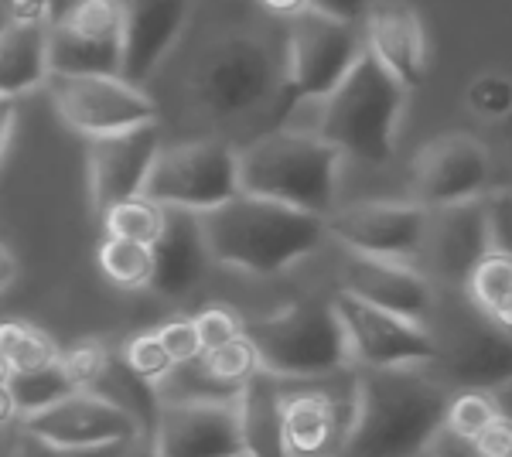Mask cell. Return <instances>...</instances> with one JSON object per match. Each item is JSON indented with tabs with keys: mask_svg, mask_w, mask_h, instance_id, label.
<instances>
[{
	"mask_svg": "<svg viewBox=\"0 0 512 457\" xmlns=\"http://www.w3.org/2000/svg\"><path fill=\"white\" fill-rule=\"evenodd\" d=\"M448 389L420 369H362L338 457H424L444 423Z\"/></svg>",
	"mask_w": 512,
	"mask_h": 457,
	"instance_id": "6da1fadb",
	"label": "cell"
},
{
	"mask_svg": "<svg viewBox=\"0 0 512 457\" xmlns=\"http://www.w3.org/2000/svg\"><path fill=\"white\" fill-rule=\"evenodd\" d=\"M209 260L253 277H277L311 256L328 239L321 215L287 209L267 198L243 195L198 215Z\"/></svg>",
	"mask_w": 512,
	"mask_h": 457,
	"instance_id": "7a4b0ae2",
	"label": "cell"
},
{
	"mask_svg": "<svg viewBox=\"0 0 512 457\" xmlns=\"http://www.w3.org/2000/svg\"><path fill=\"white\" fill-rule=\"evenodd\" d=\"M338 168L342 154L318 134L267 130L239 151V191L328 219L335 212Z\"/></svg>",
	"mask_w": 512,
	"mask_h": 457,
	"instance_id": "3957f363",
	"label": "cell"
},
{
	"mask_svg": "<svg viewBox=\"0 0 512 457\" xmlns=\"http://www.w3.org/2000/svg\"><path fill=\"white\" fill-rule=\"evenodd\" d=\"M403 106H407V89L373 55L362 52L349 76L321 99L315 134L342 157L383 168L396 151Z\"/></svg>",
	"mask_w": 512,
	"mask_h": 457,
	"instance_id": "277c9868",
	"label": "cell"
},
{
	"mask_svg": "<svg viewBox=\"0 0 512 457\" xmlns=\"http://www.w3.org/2000/svg\"><path fill=\"white\" fill-rule=\"evenodd\" d=\"M280 82H284V62L274 55V48L263 38L239 31L205 45L188 72L195 106L209 120H239L263 106L274 113Z\"/></svg>",
	"mask_w": 512,
	"mask_h": 457,
	"instance_id": "5b68a950",
	"label": "cell"
},
{
	"mask_svg": "<svg viewBox=\"0 0 512 457\" xmlns=\"http://www.w3.org/2000/svg\"><path fill=\"white\" fill-rule=\"evenodd\" d=\"M263 372L280 382L332 379L349 365V345L332 301H301L270 318L246 324Z\"/></svg>",
	"mask_w": 512,
	"mask_h": 457,
	"instance_id": "8992f818",
	"label": "cell"
},
{
	"mask_svg": "<svg viewBox=\"0 0 512 457\" xmlns=\"http://www.w3.org/2000/svg\"><path fill=\"white\" fill-rule=\"evenodd\" d=\"M366 52L359 24L328 18L321 11L291 14L284 48V82L274 103V130L284 127L304 103H321L332 89L349 76V69Z\"/></svg>",
	"mask_w": 512,
	"mask_h": 457,
	"instance_id": "52a82bcc",
	"label": "cell"
},
{
	"mask_svg": "<svg viewBox=\"0 0 512 457\" xmlns=\"http://www.w3.org/2000/svg\"><path fill=\"white\" fill-rule=\"evenodd\" d=\"M239 195V151L226 140L161 147L144 181V198L161 209L212 212Z\"/></svg>",
	"mask_w": 512,
	"mask_h": 457,
	"instance_id": "ba28073f",
	"label": "cell"
},
{
	"mask_svg": "<svg viewBox=\"0 0 512 457\" xmlns=\"http://www.w3.org/2000/svg\"><path fill=\"white\" fill-rule=\"evenodd\" d=\"M123 0H69L48 24L52 76H120Z\"/></svg>",
	"mask_w": 512,
	"mask_h": 457,
	"instance_id": "9c48e42d",
	"label": "cell"
},
{
	"mask_svg": "<svg viewBox=\"0 0 512 457\" xmlns=\"http://www.w3.org/2000/svg\"><path fill=\"white\" fill-rule=\"evenodd\" d=\"M48 82L62 123L89 140L151 127L161 116L144 89L120 76H48Z\"/></svg>",
	"mask_w": 512,
	"mask_h": 457,
	"instance_id": "30bf717a",
	"label": "cell"
},
{
	"mask_svg": "<svg viewBox=\"0 0 512 457\" xmlns=\"http://www.w3.org/2000/svg\"><path fill=\"white\" fill-rule=\"evenodd\" d=\"M332 307L342 321L349 359L362 369H420L437 362V345L427 324L396 318L349 294H338Z\"/></svg>",
	"mask_w": 512,
	"mask_h": 457,
	"instance_id": "8fae6325",
	"label": "cell"
},
{
	"mask_svg": "<svg viewBox=\"0 0 512 457\" xmlns=\"http://www.w3.org/2000/svg\"><path fill=\"white\" fill-rule=\"evenodd\" d=\"M328 236L349 253L373 260L410 263L420 256L427 232V209L417 202H359L325 219Z\"/></svg>",
	"mask_w": 512,
	"mask_h": 457,
	"instance_id": "7c38bea8",
	"label": "cell"
},
{
	"mask_svg": "<svg viewBox=\"0 0 512 457\" xmlns=\"http://www.w3.org/2000/svg\"><path fill=\"white\" fill-rule=\"evenodd\" d=\"M18 430L45 440L52 447H69V451H99V447H127L134 444L140 427L117 410L113 403L99 400L89 389L69 393L65 400L45 406L18 420Z\"/></svg>",
	"mask_w": 512,
	"mask_h": 457,
	"instance_id": "4fadbf2b",
	"label": "cell"
},
{
	"mask_svg": "<svg viewBox=\"0 0 512 457\" xmlns=\"http://www.w3.org/2000/svg\"><path fill=\"white\" fill-rule=\"evenodd\" d=\"M437 365L458 389L499 393L512 382V335L465 307L448 324V338H437Z\"/></svg>",
	"mask_w": 512,
	"mask_h": 457,
	"instance_id": "5bb4252c",
	"label": "cell"
},
{
	"mask_svg": "<svg viewBox=\"0 0 512 457\" xmlns=\"http://www.w3.org/2000/svg\"><path fill=\"white\" fill-rule=\"evenodd\" d=\"M489 151L468 134L437 137L414 161V195L420 209L475 202L489 188Z\"/></svg>",
	"mask_w": 512,
	"mask_h": 457,
	"instance_id": "9a60e30c",
	"label": "cell"
},
{
	"mask_svg": "<svg viewBox=\"0 0 512 457\" xmlns=\"http://www.w3.org/2000/svg\"><path fill=\"white\" fill-rule=\"evenodd\" d=\"M158 457H239L236 403H171L161 406L151 430Z\"/></svg>",
	"mask_w": 512,
	"mask_h": 457,
	"instance_id": "2e32d148",
	"label": "cell"
},
{
	"mask_svg": "<svg viewBox=\"0 0 512 457\" xmlns=\"http://www.w3.org/2000/svg\"><path fill=\"white\" fill-rule=\"evenodd\" d=\"M161 127H137L127 134L99 137L89 144V198L93 212L103 215L110 205L144 195V181L161 151Z\"/></svg>",
	"mask_w": 512,
	"mask_h": 457,
	"instance_id": "e0dca14e",
	"label": "cell"
},
{
	"mask_svg": "<svg viewBox=\"0 0 512 457\" xmlns=\"http://www.w3.org/2000/svg\"><path fill=\"white\" fill-rule=\"evenodd\" d=\"M195 0H123L120 79L144 86L185 35Z\"/></svg>",
	"mask_w": 512,
	"mask_h": 457,
	"instance_id": "ac0fdd59",
	"label": "cell"
},
{
	"mask_svg": "<svg viewBox=\"0 0 512 457\" xmlns=\"http://www.w3.org/2000/svg\"><path fill=\"white\" fill-rule=\"evenodd\" d=\"M342 294L417 324H427L434 314L431 277L414 270L410 263L373 260V256L349 253L342 267Z\"/></svg>",
	"mask_w": 512,
	"mask_h": 457,
	"instance_id": "d6986e66",
	"label": "cell"
},
{
	"mask_svg": "<svg viewBox=\"0 0 512 457\" xmlns=\"http://www.w3.org/2000/svg\"><path fill=\"white\" fill-rule=\"evenodd\" d=\"M355 379L345 396L321 386L287 389L284 382V440L291 457H338L352 423Z\"/></svg>",
	"mask_w": 512,
	"mask_h": 457,
	"instance_id": "ffe728a7",
	"label": "cell"
},
{
	"mask_svg": "<svg viewBox=\"0 0 512 457\" xmlns=\"http://www.w3.org/2000/svg\"><path fill=\"white\" fill-rule=\"evenodd\" d=\"M485 253H489V222H485L482 198L448 205V209H427L420 256L427 260L434 277H441L444 284L465 287L468 273Z\"/></svg>",
	"mask_w": 512,
	"mask_h": 457,
	"instance_id": "44dd1931",
	"label": "cell"
},
{
	"mask_svg": "<svg viewBox=\"0 0 512 457\" xmlns=\"http://www.w3.org/2000/svg\"><path fill=\"white\" fill-rule=\"evenodd\" d=\"M362 45L403 89H417L427 76L424 21L403 0H376L362 18Z\"/></svg>",
	"mask_w": 512,
	"mask_h": 457,
	"instance_id": "7402d4cb",
	"label": "cell"
},
{
	"mask_svg": "<svg viewBox=\"0 0 512 457\" xmlns=\"http://www.w3.org/2000/svg\"><path fill=\"white\" fill-rule=\"evenodd\" d=\"M151 253H154V273L147 287L154 294L168 297V301L192 294L212 267L195 212L164 209V229L158 243L151 246Z\"/></svg>",
	"mask_w": 512,
	"mask_h": 457,
	"instance_id": "603a6c76",
	"label": "cell"
},
{
	"mask_svg": "<svg viewBox=\"0 0 512 457\" xmlns=\"http://www.w3.org/2000/svg\"><path fill=\"white\" fill-rule=\"evenodd\" d=\"M284 382L270 372L256 369L246 386L239 389V437H243L246 457H291L284 440Z\"/></svg>",
	"mask_w": 512,
	"mask_h": 457,
	"instance_id": "cb8c5ba5",
	"label": "cell"
},
{
	"mask_svg": "<svg viewBox=\"0 0 512 457\" xmlns=\"http://www.w3.org/2000/svg\"><path fill=\"white\" fill-rule=\"evenodd\" d=\"M48 69V28L41 24H7L0 28V96L21 99L45 86Z\"/></svg>",
	"mask_w": 512,
	"mask_h": 457,
	"instance_id": "d4e9b609",
	"label": "cell"
},
{
	"mask_svg": "<svg viewBox=\"0 0 512 457\" xmlns=\"http://www.w3.org/2000/svg\"><path fill=\"white\" fill-rule=\"evenodd\" d=\"M89 393H96L99 400H106V403L117 406V410H123L140 427V434L151 437L154 423H158V413H161L158 386H154L151 379L137 376V372L123 362L120 348H110L106 365L99 369V376L93 379Z\"/></svg>",
	"mask_w": 512,
	"mask_h": 457,
	"instance_id": "484cf974",
	"label": "cell"
},
{
	"mask_svg": "<svg viewBox=\"0 0 512 457\" xmlns=\"http://www.w3.org/2000/svg\"><path fill=\"white\" fill-rule=\"evenodd\" d=\"M465 301L499 331L512 335V260L485 253L465 280Z\"/></svg>",
	"mask_w": 512,
	"mask_h": 457,
	"instance_id": "4316f807",
	"label": "cell"
},
{
	"mask_svg": "<svg viewBox=\"0 0 512 457\" xmlns=\"http://www.w3.org/2000/svg\"><path fill=\"white\" fill-rule=\"evenodd\" d=\"M62 348L52 342L41 328L28 321H4L0 324V369L7 376L14 372H35L59 359Z\"/></svg>",
	"mask_w": 512,
	"mask_h": 457,
	"instance_id": "83f0119b",
	"label": "cell"
},
{
	"mask_svg": "<svg viewBox=\"0 0 512 457\" xmlns=\"http://www.w3.org/2000/svg\"><path fill=\"white\" fill-rule=\"evenodd\" d=\"M69 393H79V389H76V382L69 379V372L62 369L59 359L52 365H45V369L7 376V396H11V406H14V413H18V420L65 400Z\"/></svg>",
	"mask_w": 512,
	"mask_h": 457,
	"instance_id": "f1b7e54d",
	"label": "cell"
},
{
	"mask_svg": "<svg viewBox=\"0 0 512 457\" xmlns=\"http://www.w3.org/2000/svg\"><path fill=\"white\" fill-rule=\"evenodd\" d=\"M158 386V400L161 406L171 403H236L239 389L222 386L209 376V369L202 365V355L192 362H178L171 365V372L164 379L154 382Z\"/></svg>",
	"mask_w": 512,
	"mask_h": 457,
	"instance_id": "f546056e",
	"label": "cell"
},
{
	"mask_svg": "<svg viewBox=\"0 0 512 457\" xmlns=\"http://www.w3.org/2000/svg\"><path fill=\"white\" fill-rule=\"evenodd\" d=\"M161 229H164V209L144 195L117 202L103 212L106 239H130V243L154 246L161 236Z\"/></svg>",
	"mask_w": 512,
	"mask_h": 457,
	"instance_id": "4dcf8cb0",
	"label": "cell"
},
{
	"mask_svg": "<svg viewBox=\"0 0 512 457\" xmlns=\"http://www.w3.org/2000/svg\"><path fill=\"white\" fill-rule=\"evenodd\" d=\"M99 270L110 284L123 290H140L151 284L154 273V253L144 243H130V239H106L99 246Z\"/></svg>",
	"mask_w": 512,
	"mask_h": 457,
	"instance_id": "1f68e13d",
	"label": "cell"
},
{
	"mask_svg": "<svg viewBox=\"0 0 512 457\" xmlns=\"http://www.w3.org/2000/svg\"><path fill=\"white\" fill-rule=\"evenodd\" d=\"M495 413H499L495 393H485V389H458L454 396H448L444 430H451V434L465 440H475L495 420Z\"/></svg>",
	"mask_w": 512,
	"mask_h": 457,
	"instance_id": "d6a6232c",
	"label": "cell"
},
{
	"mask_svg": "<svg viewBox=\"0 0 512 457\" xmlns=\"http://www.w3.org/2000/svg\"><path fill=\"white\" fill-rule=\"evenodd\" d=\"M202 365L209 369L212 379L222 382V386H229V389H243L246 379L260 369V362H256V348H253L250 338H246V331L239 338H233V342L202 352Z\"/></svg>",
	"mask_w": 512,
	"mask_h": 457,
	"instance_id": "836d02e7",
	"label": "cell"
},
{
	"mask_svg": "<svg viewBox=\"0 0 512 457\" xmlns=\"http://www.w3.org/2000/svg\"><path fill=\"white\" fill-rule=\"evenodd\" d=\"M120 355H123V362L137 372V376H144L151 382L164 379L171 372V365H175V362H171V355L161 348L154 331H140V335H134L127 345L120 348Z\"/></svg>",
	"mask_w": 512,
	"mask_h": 457,
	"instance_id": "e575fe53",
	"label": "cell"
},
{
	"mask_svg": "<svg viewBox=\"0 0 512 457\" xmlns=\"http://www.w3.org/2000/svg\"><path fill=\"white\" fill-rule=\"evenodd\" d=\"M192 321H195L198 345H202V352H209V348H219V345L233 342V338L243 335V328H246V321L239 318L233 307H226V304L202 307V311H198Z\"/></svg>",
	"mask_w": 512,
	"mask_h": 457,
	"instance_id": "d590c367",
	"label": "cell"
},
{
	"mask_svg": "<svg viewBox=\"0 0 512 457\" xmlns=\"http://www.w3.org/2000/svg\"><path fill=\"white\" fill-rule=\"evenodd\" d=\"M106 355H110V348L103 342L86 338V342H76L72 348L59 352V362H62V369L69 372V379L76 382V389H89L93 379L99 376V369L106 365Z\"/></svg>",
	"mask_w": 512,
	"mask_h": 457,
	"instance_id": "8d00e7d4",
	"label": "cell"
},
{
	"mask_svg": "<svg viewBox=\"0 0 512 457\" xmlns=\"http://www.w3.org/2000/svg\"><path fill=\"white\" fill-rule=\"evenodd\" d=\"M485 222H489V249L512 260V191L499 188L482 198Z\"/></svg>",
	"mask_w": 512,
	"mask_h": 457,
	"instance_id": "74e56055",
	"label": "cell"
},
{
	"mask_svg": "<svg viewBox=\"0 0 512 457\" xmlns=\"http://www.w3.org/2000/svg\"><path fill=\"white\" fill-rule=\"evenodd\" d=\"M468 103L482 116H506L512 113V82L506 76H482L468 89Z\"/></svg>",
	"mask_w": 512,
	"mask_h": 457,
	"instance_id": "f35d334b",
	"label": "cell"
},
{
	"mask_svg": "<svg viewBox=\"0 0 512 457\" xmlns=\"http://www.w3.org/2000/svg\"><path fill=\"white\" fill-rule=\"evenodd\" d=\"M158 342L164 352L171 355V362H192L202 355V345H198V331H195V321L192 318H171L164 321L158 331Z\"/></svg>",
	"mask_w": 512,
	"mask_h": 457,
	"instance_id": "ab89813d",
	"label": "cell"
},
{
	"mask_svg": "<svg viewBox=\"0 0 512 457\" xmlns=\"http://www.w3.org/2000/svg\"><path fill=\"white\" fill-rule=\"evenodd\" d=\"M7 457H123V447H99V451H69V447H52L45 440L18 430Z\"/></svg>",
	"mask_w": 512,
	"mask_h": 457,
	"instance_id": "60d3db41",
	"label": "cell"
},
{
	"mask_svg": "<svg viewBox=\"0 0 512 457\" xmlns=\"http://www.w3.org/2000/svg\"><path fill=\"white\" fill-rule=\"evenodd\" d=\"M478 457H512V420L506 413H495V420L475 437Z\"/></svg>",
	"mask_w": 512,
	"mask_h": 457,
	"instance_id": "b9f144b4",
	"label": "cell"
},
{
	"mask_svg": "<svg viewBox=\"0 0 512 457\" xmlns=\"http://www.w3.org/2000/svg\"><path fill=\"white\" fill-rule=\"evenodd\" d=\"M7 24H41L48 28L55 18V0H0Z\"/></svg>",
	"mask_w": 512,
	"mask_h": 457,
	"instance_id": "7bdbcfd3",
	"label": "cell"
},
{
	"mask_svg": "<svg viewBox=\"0 0 512 457\" xmlns=\"http://www.w3.org/2000/svg\"><path fill=\"white\" fill-rule=\"evenodd\" d=\"M373 4L376 0H308L311 11H321L328 18L349 21V24H362V18H366Z\"/></svg>",
	"mask_w": 512,
	"mask_h": 457,
	"instance_id": "ee69618b",
	"label": "cell"
},
{
	"mask_svg": "<svg viewBox=\"0 0 512 457\" xmlns=\"http://www.w3.org/2000/svg\"><path fill=\"white\" fill-rule=\"evenodd\" d=\"M14 123H18V99L0 96V161H4L7 144L14 137Z\"/></svg>",
	"mask_w": 512,
	"mask_h": 457,
	"instance_id": "f6af8a7d",
	"label": "cell"
},
{
	"mask_svg": "<svg viewBox=\"0 0 512 457\" xmlns=\"http://www.w3.org/2000/svg\"><path fill=\"white\" fill-rule=\"evenodd\" d=\"M11 423H18V413H14L11 396H7V372L0 369V430H7Z\"/></svg>",
	"mask_w": 512,
	"mask_h": 457,
	"instance_id": "bcb514c9",
	"label": "cell"
},
{
	"mask_svg": "<svg viewBox=\"0 0 512 457\" xmlns=\"http://www.w3.org/2000/svg\"><path fill=\"white\" fill-rule=\"evenodd\" d=\"M123 457H158V451H154L151 437H137L134 444L123 447Z\"/></svg>",
	"mask_w": 512,
	"mask_h": 457,
	"instance_id": "7dc6e473",
	"label": "cell"
},
{
	"mask_svg": "<svg viewBox=\"0 0 512 457\" xmlns=\"http://www.w3.org/2000/svg\"><path fill=\"white\" fill-rule=\"evenodd\" d=\"M263 4H267L270 11H277V14H297V11H304V7H308V0H263Z\"/></svg>",
	"mask_w": 512,
	"mask_h": 457,
	"instance_id": "c3c4849f",
	"label": "cell"
},
{
	"mask_svg": "<svg viewBox=\"0 0 512 457\" xmlns=\"http://www.w3.org/2000/svg\"><path fill=\"white\" fill-rule=\"evenodd\" d=\"M11 280H14V256L7 253L4 246H0V290L11 284Z\"/></svg>",
	"mask_w": 512,
	"mask_h": 457,
	"instance_id": "681fc988",
	"label": "cell"
},
{
	"mask_svg": "<svg viewBox=\"0 0 512 457\" xmlns=\"http://www.w3.org/2000/svg\"><path fill=\"white\" fill-rule=\"evenodd\" d=\"M495 406H499V413H506V417L512 420V382L495 393Z\"/></svg>",
	"mask_w": 512,
	"mask_h": 457,
	"instance_id": "f907efd6",
	"label": "cell"
},
{
	"mask_svg": "<svg viewBox=\"0 0 512 457\" xmlns=\"http://www.w3.org/2000/svg\"><path fill=\"white\" fill-rule=\"evenodd\" d=\"M239 457H246V454H239Z\"/></svg>",
	"mask_w": 512,
	"mask_h": 457,
	"instance_id": "816d5d0a",
	"label": "cell"
}]
</instances>
